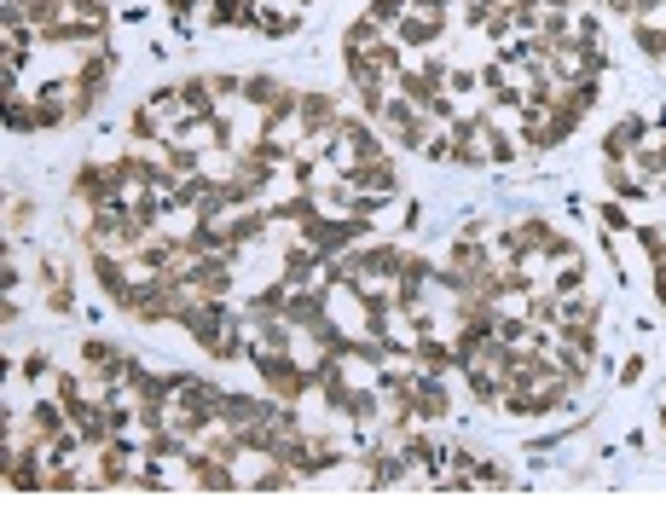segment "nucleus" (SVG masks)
Wrapping results in <instances>:
<instances>
[{"label": "nucleus", "instance_id": "7ed1b4c3", "mask_svg": "<svg viewBox=\"0 0 666 521\" xmlns=\"http://www.w3.org/2000/svg\"><path fill=\"white\" fill-rule=\"evenodd\" d=\"M510 238H516V249H556L562 244V232H556L545 215H522L510 226Z\"/></svg>", "mask_w": 666, "mask_h": 521}, {"label": "nucleus", "instance_id": "f03ea898", "mask_svg": "<svg viewBox=\"0 0 666 521\" xmlns=\"http://www.w3.org/2000/svg\"><path fill=\"white\" fill-rule=\"evenodd\" d=\"M643 128H649V122H643V116H620V122H614L609 134H603V163H620V157H626V151H638Z\"/></svg>", "mask_w": 666, "mask_h": 521}, {"label": "nucleus", "instance_id": "f257e3e1", "mask_svg": "<svg viewBox=\"0 0 666 521\" xmlns=\"http://www.w3.org/2000/svg\"><path fill=\"white\" fill-rule=\"evenodd\" d=\"M452 417V394H446V383L435 377V371H423L412 383V423L417 429H435V423H446Z\"/></svg>", "mask_w": 666, "mask_h": 521}, {"label": "nucleus", "instance_id": "423d86ee", "mask_svg": "<svg viewBox=\"0 0 666 521\" xmlns=\"http://www.w3.org/2000/svg\"><path fill=\"white\" fill-rule=\"evenodd\" d=\"M638 377H643V359L632 354V359H626V365H620V383H638Z\"/></svg>", "mask_w": 666, "mask_h": 521}, {"label": "nucleus", "instance_id": "39448f33", "mask_svg": "<svg viewBox=\"0 0 666 521\" xmlns=\"http://www.w3.org/2000/svg\"><path fill=\"white\" fill-rule=\"evenodd\" d=\"M47 307H53V313H76V290H70V278L47 284Z\"/></svg>", "mask_w": 666, "mask_h": 521}, {"label": "nucleus", "instance_id": "20e7f679", "mask_svg": "<svg viewBox=\"0 0 666 521\" xmlns=\"http://www.w3.org/2000/svg\"><path fill=\"white\" fill-rule=\"evenodd\" d=\"M29 226H35V203H29V197L6 203V232H12V238H29Z\"/></svg>", "mask_w": 666, "mask_h": 521}]
</instances>
